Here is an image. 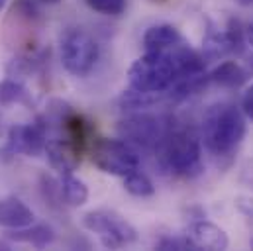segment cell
<instances>
[{
  "mask_svg": "<svg viewBox=\"0 0 253 251\" xmlns=\"http://www.w3.org/2000/svg\"><path fill=\"white\" fill-rule=\"evenodd\" d=\"M198 135L214 159H232L246 137V114L230 102L212 104L202 116Z\"/></svg>",
  "mask_w": 253,
  "mask_h": 251,
  "instance_id": "obj_1",
  "label": "cell"
},
{
  "mask_svg": "<svg viewBox=\"0 0 253 251\" xmlns=\"http://www.w3.org/2000/svg\"><path fill=\"white\" fill-rule=\"evenodd\" d=\"M165 171L181 179H194L204 171L200 135L192 129L173 127L155 149Z\"/></svg>",
  "mask_w": 253,
  "mask_h": 251,
  "instance_id": "obj_2",
  "label": "cell"
},
{
  "mask_svg": "<svg viewBox=\"0 0 253 251\" xmlns=\"http://www.w3.org/2000/svg\"><path fill=\"white\" fill-rule=\"evenodd\" d=\"M173 127L175 126H173V120L169 116L135 112V114H129L118 122V133L124 141L133 145L135 149L155 151Z\"/></svg>",
  "mask_w": 253,
  "mask_h": 251,
  "instance_id": "obj_3",
  "label": "cell"
},
{
  "mask_svg": "<svg viewBox=\"0 0 253 251\" xmlns=\"http://www.w3.org/2000/svg\"><path fill=\"white\" fill-rule=\"evenodd\" d=\"M90 159L102 173L114 177H126L127 173L139 169L137 149L122 137H98L90 147Z\"/></svg>",
  "mask_w": 253,
  "mask_h": 251,
  "instance_id": "obj_4",
  "label": "cell"
},
{
  "mask_svg": "<svg viewBox=\"0 0 253 251\" xmlns=\"http://www.w3.org/2000/svg\"><path fill=\"white\" fill-rule=\"evenodd\" d=\"M100 49L94 38L83 28H69L61 36V61L75 77L88 75L98 61Z\"/></svg>",
  "mask_w": 253,
  "mask_h": 251,
  "instance_id": "obj_5",
  "label": "cell"
},
{
  "mask_svg": "<svg viewBox=\"0 0 253 251\" xmlns=\"http://www.w3.org/2000/svg\"><path fill=\"white\" fill-rule=\"evenodd\" d=\"M83 224H84L86 230L98 234L102 246L110 248V250H118L122 246H129V244H133L137 240L135 228L127 222L126 218H122L116 212H108V210L86 212L83 216Z\"/></svg>",
  "mask_w": 253,
  "mask_h": 251,
  "instance_id": "obj_6",
  "label": "cell"
},
{
  "mask_svg": "<svg viewBox=\"0 0 253 251\" xmlns=\"http://www.w3.org/2000/svg\"><path fill=\"white\" fill-rule=\"evenodd\" d=\"M49 133L42 118H38L34 124L12 126L8 131L6 151L14 155H26V157H38L45 149Z\"/></svg>",
  "mask_w": 253,
  "mask_h": 251,
  "instance_id": "obj_7",
  "label": "cell"
},
{
  "mask_svg": "<svg viewBox=\"0 0 253 251\" xmlns=\"http://www.w3.org/2000/svg\"><path fill=\"white\" fill-rule=\"evenodd\" d=\"M43 153L47 155L49 165H51L55 171H59L61 175H65V173H73V171L79 167V163H81V153H83V151H81L71 139H67L65 135L59 133V135H55V137H47Z\"/></svg>",
  "mask_w": 253,
  "mask_h": 251,
  "instance_id": "obj_8",
  "label": "cell"
},
{
  "mask_svg": "<svg viewBox=\"0 0 253 251\" xmlns=\"http://www.w3.org/2000/svg\"><path fill=\"white\" fill-rule=\"evenodd\" d=\"M185 236L192 244L194 250L222 251L228 250V246H230L228 234L220 226H216L212 222H206V220H198V222L190 224Z\"/></svg>",
  "mask_w": 253,
  "mask_h": 251,
  "instance_id": "obj_9",
  "label": "cell"
},
{
  "mask_svg": "<svg viewBox=\"0 0 253 251\" xmlns=\"http://www.w3.org/2000/svg\"><path fill=\"white\" fill-rule=\"evenodd\" d=\"M34 210L16 196L0 198V228L20 230L34 224Z\"/></svg>",
  "mask_w": 253,
  "mask_h": 251,
  "instance_id": "obj_10",
  "label": "cell"
},
{
  "mask_svg": "<svg viewBox=\"0 0 253 251\" xmlns=\"http://www.w3.org/2000/svg\"><path fill=\"white\" fill-rule=\"evenodd\" d=\"M181 42H185L183 34L171 24H157L147 28L141 40L145 51H167Z\"/></svg>",
  "mask_w": 253,
  "mask_h": 251,
  "instance_id": "obj_11",
  "label": "cell"
},
{
  "mask_svg": "<svg viewBox=\"0 0 253 251\" xmlns=\"http://www.w3.org/2000/svg\"><path fill=\"white\" fill-rule=\"evenodd\" d=\"M232 53V45H230V38L226 34V28H218L212 22H208L204 40H202V59L204 63L218 61L226 55Z\"/></svg>",
  "mask_w": 253,
  "mask_h": 251,
  "instance_id": "obj_12",
  "label": "cell"
},
{
  "mask_svg": "<svg viewBox=\"0 0 253 251\" xmlns=\"http://www.w3.org/2000/svg\"><path fill=\"white\" fill-rule=\"evenodd\" d=\"M206 81L222 88H240L248 81V71L240 63L224 61L206 75Z\"/></svg>",
  "mask_w": 253,
  "mask_h": 251,
  "instance_id": "obj_13",
  "label": "cell"
},
{
  "mask_svg": "<svg viewBox=\"0 0 253 251\" xmlns=\"http://www.w3.org/2000/svg\"><path fill=\"white\" fill-rule=\"evenodd\" d=\"M8 240L18 242V244H28V246H34V248H47L55 242V232L47 224H38V226L30 224L26 228L12 230L8 234Z\"/></svg>",
  "mask_w": 253,
  "mask_h": 251,
  "instance_id": "obj_14",
  "label": "cell"
},
{
  "mask_svg": "<svg viewBox=\"0 0 253 251\" xmlns=\"http://www.w3.org/2000/svg\"><path fill=\"white\" fill-rule=\"evenodd\" d=\"M169 98V92H145V90H137V88H127L122 92L118 104L122 110L127 112H139V110H147L155 104H159L161 100Z\"/></svg>",
  "mask_w": 253,
  "mask_h": 251,
  "instance_id": "obj_15",
  "label": "cell"
},
{
  "mask_svg": "<svg viewBox=\"0 0 253 251\" xmlns=\"http://www.w3.org/2000/svg\"><path fill=\"white\" fill-rule=\"evenodd\" d=\"M12 104H32L30 90L16 79H4L0 81V106H12Z\"/></svg>",
  "mask_w": 253,
  "mask_h": 251,
  "instance_id": "obj_16",
  "label": "cell"
},
{
  "mask_svg": "<svg viewBox=\"0 0 253 251\" xmlns=\"http://www.w3.org/2000/svg\"><path fill=\"white\" fill-rule=\"evenodd\" d=\"M61 196L69 206H83L88 200V187L73 173H65L61 179Z\"/></svg>",
  "mask_w": 253,
  "mask_h": 251,
  "instance_id": "obj_17",
  "label": "cell"
},
{
  "mask_svg": "<svg viewBox=\"0 0 253 251\" xmlns=\"http://www.w3.org/2000/svg\"><path fill=\"white\" fill-rule=\"evenodd\" d=\"M124 188H126L131 196H137V198H147V196H153L155 194L153 181L145 173H141L139 169L127 173L126 177H124Z\"/></svg>",
  "mask_w": 253,
  "mask_h": 251,
  "instance_id": "obj_18",
  "label": "cell"
},
{
  "mask_svg": "<svg viewBox=\"0 0 253 251\" xmlns=\"http://www.w3.org/2000/svg\"><path fill=\"white\" fill-rule=\"evenodd\" d=\"M86 6L104 16H122L126 10V0H84Z\"/></svg>",
  "mask_w": 253,
  "mask_h": 251,
  "instance_id": "obj_19",
  "label": "cell"
},
{
  "mask_svg": "<svg viewBox=\"0 0 253 251\" xmlns=\"http://www.w3.org/2000/svg\"><path fill=\"white\" fill-rule=\"evenodd\" d=\"M157 250L183 251V250H194V248H192V244H190L189 240H187V236H185V238H163V240L157 242Z\"/></svg>",
  "mask_w": 253,
  "mask_h": 251,
  "instance_id": "obj_20",
  "label": "cell"
},
{
  "mask_svg": "<svg viewBox=\"0 0 253 251\" xmlns=\"http://www.w3.org/2000/svg\"><path fill=\"white\" fill-rule=\"evenodd\" d=\"M242 112L246 114V118H250L253 122V84L246 90V94L242 98Z\"/></svg>",
  "mask_w": 253,
  "mask_h": 251,
  "instance_id": "obj_21",
  "label": "cell"
},
{
  "mask_svg": "<svg viewBox=\"0 0 253 251\" xmlns=\"http://www.w3.org/2000/svg\"><path fill=\"white\" fill-rule=\"evenodd\" d=\"M236 206H238V210L244 216H248L250 220H253V198H250V196H240L238 202H236Z\"/></svg>",
  "mask_w": 253,
  "mask_h": 251,
  "instance_id": "obj_22",
  "label": "cell"
},
{
  "mask_svg": "<svg viewBox=\"0 0 253 251\" xmlns=\"http://www.w3.org/2000/svg\"><path fill=\"white\" fill-rule=\"evenodd\" d=\"M240 181H242L246 187H250L253 190V159H252V161H248V163L244 165L242 175H240Z\"/></svg>",
  "mask_w": 253,
  "mask_h": 251,
  "instance_id": "obj_23",
  "label": "cell"
},
{
  "mask_svg": "<svg viewBox=\"0 0 253 251\" xmlns=\"http://www.w3.org/2000/svg\"><path fill=\"white\" fill-rule=\"evenodd\" d=\"M246 42L253 47V22L246 26Z\"/></svg>",
  "mask_w": 253,
  "mask_h": 251,
  "instance_id": "obj_24",
  "label": "cell"
},
{
  "mask_svg": "<svg viewBox=\"0 0 253 251\" xmlns=\"http://www.w3.org/2000/svg\"><path fill=\"white\" fill-rule=\"evenodd\" d=\"M234 2H238V4H242V6H252L253 0H234Z\"/></svg>",
  "mask_w": 253,
  "mask_h": 251,
  "instance_id": "obj_25",
  "label": "cell"
},
{
  "mask_svg": "<svg viewBox=\"0 0 253 251\" xmlns=\"http://www.w3.org/2000/svg\"><path fill=\"white\" fill-rule=\"evenodd\" d=\"M6 4H8V0H0V14H2V10L6 8Z\"/></svg>",
  "mask_w": 253,
  "mask_h": 251,
  "instance_id": "obj_26",
  "label": "cell"
},
{
  "mask_svg": "<svg viewBox=\"0 0 253 251\" xmlns=\"http://www.w3.org/2000/svg\"><path fill=\"white\" fill-rule=\"evenodd\" d=\"M43 2H49V4H55V2H61V0H43Z\"/></svg>",
  "mask_w": 253,
  "mask_h": 251,
  "instance_id": "obj_27",
  "label": "cell"
},
{
  "mask_svg": "<svg viewBox=\"0 0 253 251\" xmlns=\"http://www.w3.org/2000/svg\"><path fill=\"white\" fill-rule=\"evenodd\" d=\"M151 2H163V0H151Z\"/></svg>",
  "mask_w": 253,
  "mask_h": 251,
  "instance_id": "obj_28",
  "label": "cell"
}]
</instances>
